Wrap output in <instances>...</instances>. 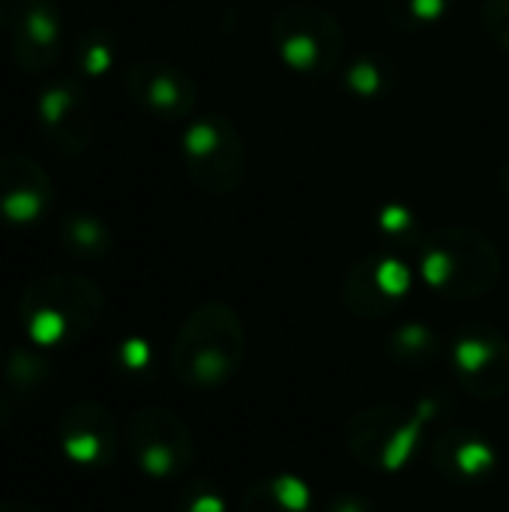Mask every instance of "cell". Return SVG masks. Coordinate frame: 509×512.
<instances>
[{
    "label": "cell",
    "mask_w": 509,
    "mask_h": 512,
    "mask_svg": "<svg viewBox=\"0 0 509 512\" xmlns=\"http://www.w3.org/2000/svg\"><path fill=\"white\" fill-rule=\"evenodd\" d=\"M246 360V330L228 303H204L183 324L174 345V372L195 390L228 384Z\"/></svg>",
    "instance_id": "6da1fadb"
},
{
    "label": "cell",
    "mask_w": 509,
    "mask_h": 512,
    "mask_svg": "<svg viewBox=\"0 0 509 512\" xmlns=\"http://www.w3.org/2000/svg\"><path fill=\"white\" fill-rule=\"evenodd\" d=\"M423 282L447 300H477L501 279V252L474 228H441L420 249Z\"/></svg>",
    "instance_id": "7a4b0ae2"
},
{
    "label": "cell",
    "mask_w": 509,
    "mask_h": 512,
    "mask_svg": "<svg viewBox=\"0 0 509 512\" xmlns=\"http://www.w3.org/2000/svg\"><path fill=\"white\" fill-rule=\"evenodd\" d=\"M384 348L396 366L417 372V369H429L441 357V336L426 321H408L387 336Z\"/></svg>",
    "instance_id": "7c38bea8"
},
{
    "label": "cell",
    "mask_w": 509,
    "mask_h": 512,
    "mask_svg": "<svg viewBox=\"0 0 509 512\" xmlns=\"http://www.w3.org/2000/svg\"><path fill=\"white\" fill-rule=\"evenodd\" d=\"M69 240L78 249H87V252H96V249L108 246V234L96 219H72L69 222Z\"/></svg>",
    "instance_id": "7402d4cb"
},
{
    "label": "cell",
    "mask_w": 509,
    "mask_h": 512,
    "mask_svg": "<svg viewBox=\"0 0 509 512\" xmlns=\"http://www.w3.org/2000/svg\"><path fill=\"white\" fill-rule=\"evenodd\" d=\"M327 512H378V507L369 498H363V495H357V492L348 489V492H336L330 498Z\"/></svg>",
    "instance_id": "cb8c5ba5"
},
{
    "label": "cell",
    "mask_w": 509,
    "mask_h": 512,
    "mask_svg": "<svg viewBox=\"0 0 509 512\" xmlns=\"http://www.w3.org/2000/svg\"><path fill=\"white\" fill-rule=\"evenodd\" d=\"M501 189L509 198V162H504V168H501Z\"/></svg>",
    "instance_id": "484cf974"
},
{
    "label": "cell",
    "mask_w": 509,
    "mask_h": 512,
    "mask_svg": "<svg viewBox=\"0 0 509 512\" xmlns=\"http://www.w3.org/2000/svg\"><path fill=\"white\" fill-rule=\"evenodd\" d=\"M150 360H153V351H150V342L132 336L120 345V366L126 372H144L150 369Z\"/></svg>",
    "instance_id": "603a6c76"
},
{
    "label": "cell",
    "mask_w": 509,
    "mask_h": 512,
    "mask_svg": "<svg viewBox=\"0 0 509 512\" xmlns=\"http://www.w3.org/2000/svg\"><path fill=\"white\" fill-rule=\"evenodd\" d=\"M453 0H384V15L396 30H426L447 18Z\"/></svg>",
    "instance_id": "2e32d148"
},
{
    "label": "cell",
    "mask_w": 509,
    "mask_h": 512,
    "mask_svg": "<svg viewBox=\"0 0 509 512\" xmlns=\"http://www.w3.org/2000/svg\"><path fill=\"white\" fill-rule=\"evenodd\" d=\"M435 414V399H420L414 405H372L357 411L345 426L348 453L369 471L396 474L417 456Z\"/></svg>",
    "instance_id": "3957f363"
},
{
    "label": "cell",
    "mask_w": 509,
    "mask_h": 512,
    "mask_svg": "<svg viewBox=\"0 0 509 512\" xmlns=\"http://www.w3.org/2000/svg\"><path fill=\"white\" fill-rule=\"evenodd\" d=\"M126 87L144 111L162 120H180L195 105V81L183 69L168 63L132 66L126 75Z\"/></svg>",
    "instance_id": "30bf717a"
},
{
    "label": "cell",
    "mask_w": 509,
    "mask_h": 512,
    "mask_svg": "<svg viewBox=\"0 0 509 512\" xmlns=\"http://www.w3.org/2000/svg\"><path fill=\"white\" fill-rule=\"evenodd\" d=\"M273 45L288 69L306 78H327L342 69L345 33L339 21L315 3H291L279 9L270 27Z\"/></svg>",
    "instance_id": "277c9868"
},
{
    "label": "cell",
    "mask_w": 509,
    "mask_h": 512,
    "mask_svg": "<svg viewBox=\"0 0 509 512\" xmlns=\"http://www.w3.org/2000/svg\"><path fill=\"white\" fill-rule=\"evenodd\" d=\"M186 171L210 195H231L246 177V144L228 117L210 114L189 126L183 138Z\"/></svg>",
    "instance_id": "5b68a950"
},
{
    "label": "cell",
    "mask_w": 509,
    "mask_h": 512,
    "mask_svg": "<svg viewBox=\"0 0 509 512\" xmlns=\"http://www.w3.org/2000/svg\"><path fill=\"white\" fill-rule=\"evenodd\" d=\"M432 465L453 486H477L498 471V450L486 435L453 426L432 441Z\"/></svg>",
    "instance_id": "ba28073f"
},
{
    "label": "cell",
    "mask_w": 509,
    "mask_h": 512,
    "mask_svg": "<svg viewBox=\"0 0 509 512\" xmlns=\"http://www.w3.org/2000/svg\"><path fill=\"white\" fill-rule=\"evenodd\" d=\"M414 288V270L387 252L360 258L342 285V303L354 318L381 321L393 315Z\"/></svg>",
    "instance_id": "8992f818"
},
{
    "label": "cell",
    "mask_w": 509,
    "mask_h": 512,
    "mask_svg": "<svg viewBox=\"0 0 509 512\" xmlns=\"http://www.w3.org/2000/svg\"><path fill=\"white\" fill-rule=\"evenodd\" d=\"M180 512H228V504H225V495L216 486L198 483V486H192L186 492Z\"/></svg>",
    "instance_id": "ffe728a7"
},
{
    "label": "cell",
    "mask_w": 509,
    "mask_h": 512,
    "mask_svg": "<svg viewBox=\"0 0 509 512\" xmlns=\"http://www.w3.org/2000/svg\"><path fill=\"white\" fill-rule=\"evenodd\" d=\"M456 381L477 399H501L509 393V339L492 324H468L450 348Z\"/></svg>",
    "instance_id": "52a82bcc"
},
{
    "label": "cell",
    "mask_w": 509,
    "mask_h": 512,
    "mask_svg": "<svg viewBox=\"0 0 509 512\" xmlns=\"http://www.w3.org/2000/svg\"><path fill=\"white\" fill-rule=\"evenodd\" d=\"M237 512H315V495L297 474H270L246 489Z\"/></svg>",
    "instance_id": "8fae6325"
},
{
    "label": "cell",
    "mask_w": 509,
    "mask_h": 512,
    "mask_svg": "<svg viewBox=\"0 0 509 512\" xmlns=\"http://www.w3.org/2000/svg\"><path fill=\"white\" fill-rule=\"evenodd\" d=\"M84 66H87L90 75H102L111 66V45L102 42V39L84 45Z\"/></svg>",
    "instance_id": "d4e9b609"
},
{
    "label": "cell",
    "mask_w": 509,
    "mask_h": 512,
    "mask_svg": "<svg viewBox=\"0 0 509 512\" xmlns=\"http://www.w3.org/2000/svg\"><path fill=\"white\" fill-rule=\"evenodd\" d=\"M135 459L138 468L153 480L177 477L192 462V438L177 417L153 411L144 417L135 438Z\"/></svg>",
    "instance_id": "9c48e42d"
},
{
    "label": "cell",
    "mask_w": 509,
    "mask_h": 512,
    "mask_svg": "<svg viewBox=\"0 0 509 512\" xmlns=\"http://www.w3.org/2000/svg\"><path fill=\"white\" fill-rule=\"evenodd\" d=\"M42 114H45V123L51 129H60L66 126V141L69 144H84L87 138V126H90V114L87 108L81 105L78 93L69 90V87H57L45 96L42 102Z\"/></svg>",
    "instance_id": "5bb4252c"
},
{
    "label": "cell",
    "mask_w": 509,
    "mask_h": 512,
    "mask_svg": "<svg viewBox=\"0 0 509 512\" xmlns=\"http://www.w3.org/2000/svg\"><path fill=\"white\" fill-rule=\"evenodd\" d=\"M18 42H21V54H24V48H30V51H45L48 57H54V45H57V18L51 15L48 0H27V3L21 6ZM21 54H18V57H21Z\"/></svg>",
    "instance_id": "9a60e30c"
},
{
    "label": "cell",
    "mask_w": 509,
    "mask_h": 512,
    "mask_svg": "<svg viewBox=\"0 0 509 512\" xmlns=\"http://www.w3.org/2000/svg\"><path fill=\"white\" fill-rule=\"evenodd\" d=\"M342 72V84L357 99H381L396 78V66L390 57L381 54H360Z\"/></svg>",
    "instance_id": "4fadbf2b"
},
{
    "label": "cell",
    "mask_w": 509,
    "mask_h": 512,
    "mask_svg": "<svg viewBox=\"0 0 509 512\" xmlns=\"http://www.w3.org/2000/svg\"><path fill=\"white\" fill-rule=\"evenodd\" d=\"M63 456L75 465H96L105 456V438L93 429H81L63 438Z\"/></svg>",
    "instance_id": "d6986e66"
},
{
    "label": "cell",
    "mask_w": 509,
    "mask_h": 512,
    "mask_svg": "<svg viewBox=\"0 0 509 512\" xmlns=\"http://www.w3.org/2000/svg\"><path fill=\"white\" fill-rule=\"evenodd\" d=\"M378 228L390 243H414L417 240V216L402 204H387L378 216Z\"/></svg>",
    "instance_id": "ac0fdd59"
},
{
    "label": "cell",
    "mask_w": 509,
    "mask_h": 512,
    "mask_svg": "<svg viewBox=\"0 0 509 512\" xmlns=\"http://www.w3.org/2000/svg\"><path fill=\"white\" fill-rule=\"evenodd\" d=\"M66 330H69V321H66V315L60 312V309H39V312H33V318H30V324H27V336H30V342L33 345H39V348H54L63 336H66Z\"/></svg>",
    "instance_id": "e0dca14e"
},
{
    "label": "cell",
    "mask_w": 509,
    "mask_h": 512,
    "mask_svg": "<svg viewBox=\"0 0 509 512\" xmlns=\"http://www.w3.org/2000/svg\"><path fill=\"white\" fill-rule=\"evenodd\" d=\"M483 30L509 51V0H486L483 6Z\"/></svg>",
    "instance_id": "44dd1931"
}]
</instances>
